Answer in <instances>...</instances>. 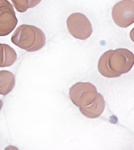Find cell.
Masks as SVG:
<instances>
[{
	"label": "cell",
	"instance_id": "cell-9",
	"mask_svg": "<svg viewBox=\"0 0 134 150\" xmlns=\"http://www.w3.org/2000/svg\"><path fill=\"white\" fill-rule=\"evenodd\" d=\"M41 0H15L16 7L20 12H25L28 9L35 7Z\"/></svg>",
	"mask_w": 134,
	"mask_h": 150
},
{
	"label": "cell",
	"instance_id": "cell-8",
	"mask_svg": "<svg viewBox=\"0 0 134 150\" xmlns=\"http://www.w3.org/2000/svg\"><path fill=\"white\" fill-rule=\"evenodd\" d=\"M17 60V54L6 45H0V68L11 66Z\"/></svg>",
	"mask_w": 134,
	"mask_h": 150
},
{
	"label": "cell",
	"instance_id": "cell-3",
	"mask_svg": "<svg viewBox=\"0 0 134 150\" xmlns=\"http://www.w3.org/2000/svg\"><path fill=\"white\" fill-rule=\"evenodd\" d=\"M98 94L96 87L90 83L78 82L69 89V97L74 105L78 107L91 104Z\"/></svg>",
	"mask_w": 134,
	"mask_h": 150
},
{
	"label": "cell",
	"instance_id": "cell-1",
	"mask_svg": "<svg viewBox=\"0 0 134 150\" xmlns=\"http://www.w3.org/2000/svg\"><path fill=\"white\" fill-rule=\"evenodd\" d=\"M134 64V54L129 50L124 48L110 50L101 57L98 70L103 77L114 78L130 71Z\"/></svg>",
	"mask_w": 134,
	"mask_h": 150
},
{
	"label": "cell",
	"instance_id": "cell-5",
	"mask_svg": "<svg viewBox=\"0 0 134 150\" xmlns=\"http://www.w3.org/2000/svg\"><path fill=\"white\" fill-rule=\"evenodd\" d=\"M112 18L117 26L126 28L134 23V0H122L112 9Z\"/></svg>",
	"mask_w": 134,
	"mask_h": 150
},
{
	"label": "cell",
	"instance_id": "cell-2",
	"mask_svg": "<svg viewBox=\"0 0 134 150\" xmlns=\"http://www.w3.org/2000/svg\"><path fill=\"white\" fill-rule=\"evenodd\" d=\"M12 42L28 52L37 51L44 46L46 37L41 29L33 26L22 25L16 31Z\"/></svg>",
	"mask_w": 134,
	"mask_h": 150
},
{
	"label": "cell",
	"instance_id": "cell-10",
	"mask_svg": "<svg viewBox=\"0 0 134 150\" xmlns=\"http://www.w3.org/2000/svg\"><path fill=\"white\" fill-rule=\"evenodd\" d=\"M2 106H3V103H2L1 100L0 99V111H1V110L2 109Z\"/></svg>",
	"mask_w": 134,
	"mask_h": 150
},
{
	"label": "cell",
	"instance_id": "cell-6",
	"mask_svg": "<svg viewBox=\"0 0 134 150\" xmlns=\"http://www.w3.org/2000/svg\"><path fill=\"white\" fill-rule=\"evenodd\" d=\"M105 107V99L102 95L98 93L96 98L91 104L79 107L81 114L89 119H96L101 116Z\"/></svg>",
	"mask_w": 134,
	"mask_h": 150
},
{
	"label": "cell",
	"instance_id": "cell-7",
	"mask_svg": "<svg viewBox=\"0 0 134 150\" xmlns=\"http://www.w3.org/2000/svg\"><path fill=\"white\" fill-rule=\"evenodd\" d=\"M15 85V78L11 72L0 71V95H6L12 91Z\"/></svg>",
	"mask_w": 134,
	"mask_h": 150
},
{
	"label": "cell",
	"instance_id": "cell-4",
	"mask_svg": "<svg viewBox=\"0 0 134 150\" xmlns=\"http://www.w3.org/2000/svg\"><path fill=\"white\" fill-rule=\"evenodd\" d=\"M67 27L69 32L77 39L85 40L93 33V27L86 16L81 13H74L67 18Z\"/></svg>",
	"mask_w": 134,
	"mask_h": 150
}]
</instances>
